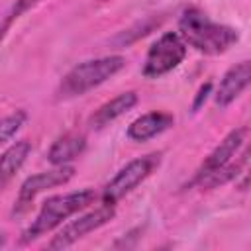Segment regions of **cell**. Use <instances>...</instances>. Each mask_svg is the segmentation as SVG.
<instances>
[{"label":"cell","instance_id":"obj_1","mask_svg":"<svg viewBox=\"0 0 251 251\" xmlns=\"http://www.w3.org/2000/svg\"><path fill=\"white\" fill-rule=\"evenodd\" d=\"M176 33L188 47L204 55H222L239 41L237 29L210 20V16L196 6L182 10Z\"/></svg>","mask_w":251,"mask_h":251},{"label":"cell","instance_id":"obj_2","mask_svg":"<svg viewBox=\"0 0 251 251\" xmlns=\"http://www.w3.org/2000/svg\"><path fill=\"white\" fill-rule=\"evenodd\" d=\"M96 200H98V194L94 192V188H82V190H75V192H67V194L49 196L41 204V210L35 216V220L22 231L20 243H31L33 239L53 231L65 220H69L71 216L88 208Z\"/></svg>","mask_w":251,"mask_h":251},{"label":"cell","instance_id":"obj_3","mask_svg":"<svg viewBox=\"0 0 251 251\" xmlns=\"http://www.w3.org/2000/svg\"><path fill=\"white\" fill-rule=\"evenodd\" d=\"M126 67V59L122 55H106L98 59H86L75 65L59 84L61 98H75L82 96L88 90L100 86L114 75H118Z\"/></svg>","mask_w":251,"mask_h":251},{"label":"cell","instance_id":"obj_4","mask_svg":"<svg viewBox=\"0 0 251 251\" xmlns=\"http://www.w3.org/2000/svg\"><path fill=\"white\" fill-rule=\"evenodd\" d=\"M159 165H161V153H149V155H143V157H137V159L129 161L104 186V190L100 194L102 204L114 206L118 200H122L133 188H137L145 178H149Z\"/></svg>","mask_w":251,"mask_h":251},{"label":"cell","instance_id":"obj_5","mask_svg":"<svg viewBox=\"0 0 251 251\" xmlns=\"http://www.w3.org/2000/svg\"><path fill=\"white\" fill-rule=\"evenodd\" d=\"M186 57V43L180 39L176 31H165L147 51L143 61V76L159 78L173 69H176Z\"/></svg>","mask_w":251,"mask_h":251},{"label":"cell","instance_id":"obj_6","mask_svg":"<svg viewBox=\"0 0 251 251\" xmlns=\"http://www.w3.org/2000/svg\"><path fill=\"white\" fill-rule=\"evenodd\" d=\"M73 176H75V167H71V165H59L51 171H43V173L27 176L20 186V192H18L16 202H14L12 214L14 216L25 214L31 208L33 200L41 192H45L49 188H55V186H61V184L69 182Z\"/></svg>","mask_w":251,"mask_h":251},{"label":"cell","instance_id":"obj_7","mask_svg":"<svg viewBox=\"0 0 251 251\" xmlns=\"http://www.w3.org/2000/svg\"><path fill=\"white\" fill-rule=\"evenodd\" d=\"M114 216H116L114 206L100 204L98 208H94V210L78 216L76 220L69 222L67 226H63L57 231V235H53V239L47 243V247L49 249H65V247H71L73 243H76L78 239H82L90 231L106 226L110 220H114Z\"/></svg>","mask_w":251,"mask_h":251},{"label":"cell","instance_id":"obj_8","mask_svg":"<svg viewBox=\"0 0 251 251\" xmlns=\"http://www.w3.org/2000/svg\"><path fill=\"white\" fill-rule=\"evenodd\" d=\"M247 135H249V127H247V126H241V127L231 129V131L210 151V155H208V157L204 159V163L198 167V171H196V175H194V178H192L190 184H194L198 178H202V176H206L208 173H212V171L224 167L226 163H229V161L237 155V151L245 145Z\"/></svg>","mask_w":251,"mask_h":251},{"label":"cell","instance_id":"obj_9","mask_svg":"<svg viewBox=\"0 0 251 251\" xmlns=\"http://www.w3.org/2000/svg\"><path fill=\"white\" fill-rule=\"evenodd\" d=\"M249 78H251V65H249V61H241V63L233 65L231 69H227L226 75L222 76L220 84H218L216 104L220 108H227L249 86Z\"/></svg>","mask_w":251,"mask_h":251},{"label":"cell","instance_id":"obj_10","mask_svg":"<svg viewBox=\"0 0 251 251\" xmlns=\"http://www.w3.org/2000/svg\"><path fill=\"white\" fill-rule=\"evenodd\" d=\"M175 124L173 114L169 112H147L139 118H135L129 126H127V137L131 141H149L153 137H157L159 133H163L165 129H169Z\"/></svg>","mask_w":251,"mask_h":251},{"label":"cell","instance_id":"obj_11","mask_svg":"<svg viewBox=\"0 0 251 251\" xmlns=\"http://www.w3.org/2000/svg\"><path fill=\"white\" fill-rule=\"evenodd\" d=\"M135 104H137V92H133V90L122 92L116 98L104 102L98 110H94V114L88 118V126L92 129H102L108 124H112L114 120H118L120 116H124L126 112H129Z\"/></svg>","mask_w":251,"mask_h":251},{"label":"cell","instance_id":"obj_12","mask_svg":"<svg viewBox=\"0 0 251 251\" xmlns=\"http://www.w3.org/2000/svg\"><path fill=\"white\" fill-rule=\"evenodd\" d=\"M86 149V137L78 131H69L65 135H61L47 151V161L53 167L59 165H69L73 159H76L78 155H82V151Z\"/></svg>","mask_w":251,"mask_h":251},{"label":"cell","instance_id":"obj_13","mask_svg":"<svg viewBox=\"0 0 251 251\" xmlns=\"http://www.w3.org/2000/svg\"><path fill=\"white\" fill-rule=\"evenodd\" d=\"M29 153H31V143L27 139H20V141L12 143L0 155V192L8 186V182L16 176V173L24 167Z\"/></svg>","mask_w":251,"mask_h":251},{"label":"cell","instance_id":"obj_14","mask_svg":"<svg viewBox=\"0 0 251 251\" xmlns=\"http://www.w3.org/2000/svg\"><path fill=\"white\" fill-rule=\"evenodd\" d=\"M247 161H249V151L243 149V153H241L235 161H229V163H226L224 167H220V169L208 173L206 176L198 178L194 184H198L200 188H218V186H222V184H226V182L237 178L241 173H245Z\"/></svg>","mask_w":251,"mask_h":251},{"label":"cell","instance_id":"obj_15","mask_svg":"<svg viewBox=\"0 0 251 251\" xmlns=\"http://www.w3.org/2000/svg\"><path fill=\"white\" fill-rule=\"evenodd\" d=\"M161 22H163V18H155V16H151V18H147V20H143V22L131 25L129 29H126L124 33H120L118 37H114V45H118V47H126V45L137 41L139 37H145L147 33H151L155 27L161 25Z\"/></svg>","mask_w":251,"mask_h":251},{"label":"cell","instance_id":"obj_16","mask_svg":"<svg viewBox=\"0 0 251 251\" xmlns=\"http://www.w3.org/2000/svg\"><path fill=\"white\" fill-rule=\"evenodd\" d=\"M25 120H27V112L25 110H16V112H12V114H8V116H4L0 120V147L22 129Z\"/></svg>","mask_w":251,"mask_h":251},{"label":"cell","instance_id":"obj_17","mask_svg":"<svg viewBox=\"0 0 251 251\" xmlns=\"http://www.w3.org/2000/svg\"><path fill=\"white\" fill-rule=\"evenodd\" d=\"M39 0H16L12 6H10V10L6 12V16L2 18V22H0V41L4 39V35L8 33V29L12 27V24H14V20H18L25 10H29L31 6H35Z\"/></svg>","mask_w":251,"mask_h":251},{"label":"cell","instance_id":"obj_18","mask_svg":"<svg viewBox=\"0 0 251 251\" xmlns=\"http://www.w3.org/2000/svg\"><path fill=\"white\" fill-rule=\"evenodd\" d=\"M210 92H212V82H206V84H202V86L198 88L196 98H194V104H192V110H194V112H198V108L206 102V98H208Z\"/></svg>","mask_w":251,"mask_h":251},{"label":"cell","instance_id":"obj_19","mask_svg":"<svg viewBox=\"0 0 251 251\" xmlns=\"http://www.w3.org/2000/svg\"><path fill=\"white\" fill-rule=\"evenodd\" d=\"M6 241H8L6 233H0V247H4V245H6Z\"/></svg>","mask_w":251,"mask_h":251}]
</instances>
